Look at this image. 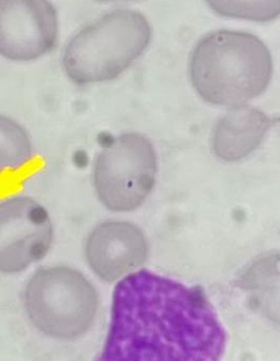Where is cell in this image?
I'll use <instances>...</instances> for the list:
<instances>
[{"label": "cell", "instance_id": "277c9868", "mask_svg": "<svg viewBox=\"0 0 280 361\" xmlns=\"http://www.w3.org/2000/svg\"><path fill=\"white\" fill-rule=\"evenodd\" d=\"M23 305L32 324L53 338L84 335L97 315V294L76 269L42 267L33 274L23 292Z\"/></svg>", "mask_w": 280, "mask_h": 361}, {"label": "cell", "instance_id": "9c48e42d", "mask_svg": "<svg viewBox=\"0 0 280 361\" xmlns=\"http://www.w3.org/2000/svg\"><path fill=\"white\" fill-rule=\"evenodd\" d=\"M272 125L273 121L257 108L248 105L231 108L214 129V154L226 162L243 160L262 145Z\"/></svg>", "mask_w": 280, "mask_h": 361}, {"label": "cell", "instance_id": "ba28073f", "mask_svg": "<svg viewBox=\"0 0 280 361\" xmlns=\"http://www.w3.org/2000/svg\"><path fill=\"white\" fill-rule=\"evenodd\" d=\"M85 256L89 267L101 279L116 281L146 262L147 238L133 223L106 221L87 238Z\"/></svg>", "mask_w": 280, "mask_h": 361}, {"label": "cell", "instance_id": "52a82bcc", "mask_svg": "<svg viewBox=\"0 0 280 361\" xmlns=\"http://www.w3.org/2000/svg\"><path fill=\"white\" fill-rule=\"evenodd\" d=\"M59 17L49 0H0V56L33 61L54 50Z\"/></svg>", "mask_w": 280, "mask_h": 361}, {"label": "cell", "instance_id": "6da1fadb", "mask_svg": "<svg viewBox=\"0 0 280 361\" xmlns=\"http://www.w3.org/2000/svg\"><path fill=\"white\" fill-rule=\"evenodd\" d=\"M226 334L197 288L148 271L116 286L99 361H220Z\"/></svg>", "mask_w": 280, "mask_h": 361}, {"label": "cell", "instance_id": "7c38bea8", "mask_svg": "<svg viewBox=\"0 0 280 361\" xmlns=\"http://www.w3.org/2000/svg\"><path fill=\"white\" fill-rule=\"evenodd\" d=\"M99 1H104V2H122V1H131V0H99Z\"/></svg>", "mask_w": 280, "mask_h": 361}, {"label": "cell", "instance_id": "8992f818", "mask_svg": "<svg viewBox=\"0 0 280 361\" xmlns=\"http://www.w3.org/2000/svg\"><path fill=\"white\" fill-rule=\"evenodd\" d=\"M54 229L47 208L16 195L0 201V273L18 274L48 255Z\"/></svg>", "mask_w": 280, "mask_h": 361}, {"label": "cell", "instance_id": "3957f363", "mask_svg": "<svg viewBox=\"0 0 280 361\" xmlns=\"http://www.w3.org/2000/svg\"><path fill=\"white\" fill-rule=\"evenodd\" d=\"M152 27L142 13L116 10L83 27L63 53V69L76 85L110 82L143 55Z\"/></svg>", "mask_w": 280, "mask_h": 361}, {"label": "cell", "instance_id": "5b68a950", "mask_svg": "<svg viewBox=\"0 0 280 361\" xmlns=\"http://www.w3.org/2000/svg\"><path fill=\"white\" fill-rule=\"evenodd\" d=\"M158 159L150 140L140 133L118 135L97 156L93 184L99 201L116 212L145 203L156 185Z\"/></svg>", "mask_w": 280, "mask_h": 361}, {"label": "cell", "instance_id": "7a4b0ae2", "mask_svg": "<svg viewBox=\"0 0 280 361\" xmlns=\"http://www.w3.org/2000/svg\"><path fill=\"white\" fill-rule=\"evenodd\" d=\"M193 86L212 105H247L268 88L273 59L267 44L254 34L219 30L196 44L190 61Z\"/></svg>", "mask_w": 280, "mask_h": 361}, {"label": "cell", "instance_id": "8fae6325", "mask_svg": "<svg viewBox=\"0 0 280 361\" xmlns=\"http://www.w3.org/2000/svg\"><path fill=\"white\" fill-rule=\"evenodd\" d=\"M209 8L226 18L270 23L279 18L280 0H205Z\"/></svg>", "mask_w": 280, "mask_h": 361}, {"label": "cell", "instance_id": "30bf717a", "mask_svg": "<svg viewBox=\"0 0 280 361\" xmlns=\"http://www.w3.org/2000/svg\"><path fill=\"white\" fill-rule=\"evenodd\" d=\"M34 149L27 129L0 114V195L16 188L27 176Z\"/></svg>", "mask_w": 280, "mask_h": 361}]
</instances>
